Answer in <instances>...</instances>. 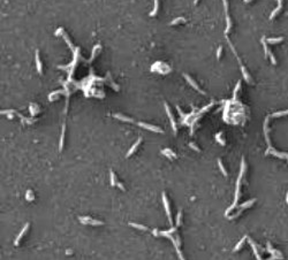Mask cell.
<instances>
[{"label": "cell", "mask_w": 288, "mask_h": 260, "mask_svg": "<svg viewBox=\"0 0 288 260\" xmlns=\"http://www.w3.org/2000/svg\"><path fill=\"white\" fill-rule=\"evenodd\" d=\"M244 170H246V162H244V159H242V162H241V170H240V174H239V177H237V181H236V190H235V198H234V203L232 206H230L226 212H225V215L228 216L230 213L232 212V209H234L236 207L237 204V200H239V195H240V186H241V180L243 177V174H244Z\"/></svg>", "instance_id": "1"}, {"label": "cell", "mask_w": 288, "mask_h": 260, "mask_svg": "<svg viewBox=\"0 0 288 260\" xmlns=\"http://www.w3.org/2000/svg\"><path fill=\"white\" fill-rule=\"evenodd\" d=\"M227 41H228V44H230V48H232V51L234 52V54H235V56H236V59H237V61H239V65H240V67H241V70H242V75H243V77H244V79L248 82V83H250L251 82V79H250V76H249V74H248V72H247V69H246V67L242 65V62H241V60H240V58L237 56V54H236V51L234 50V47H233V45H232V43H230V40L227 39Z\"/></svg>", "instance_id": "2"}, {"label": "cell", "mask_w": 288, "mask_h": 260, "mask_svg": "<svg viewBox=\"0 0 288 260\" xmlns=\"http://www.w3.org/2000/svg\"><path fill=\"white\" fill-rule=\"evenodd\" d=\"M265 154H266V155H268V154H272V155L278 157V158H280V159H287V161H288V153H286V152H278L275 149H273L272 146H270L269 149L266 150Z\"/></svg>", "instance_id": "3"}, {"label": "cell", "mask_w": 288, "mask_h": 260, "mask_svg": "<svg viewBox=\"0 0 288 260\" xmlns=\"http://www.w3.org/2000/svg\"><path fill=\"white\" fill-rule=\"evenodd\" d=\"M78 220L83 223V224H91V226H103V224H104L103 221L91 219V218H89V216H84V218L81 216V218H78Z\"/></svg>", "instance_id": "4"}, {"label": "cell", "mask_w": 288, "mask_h": 260, "mask_svg": "<svg viewBox=\"0 0 288 260\" xmlns=\"http://www.w3.org/2000/svg\"><path fill=\"white\" fill-rule=\"evenodd\" d=\"M138 126L141 128H144L146 130H150V131H154V132H158V134H163L164 131L163 129H160L159 127L157 126H152V124H149V123H144V122H138Z\"/></svg>", "instance_id": "5"}, {"label": "cell", "mask_w": 288, "mask_h": 260, "mask_svg": "<svg viewBox=\"0 0 288 260\" xmlns=\"http://www.w3.org/2000/svg\"><path fill=\"white\" fill-rule=\"evenodd\" d=\"M224 2V8H225V14H226V22H227V25H226V29H225V34H227L230 30V27H232V21L230 19V15H228V2L227 0H223Z\"/></svg>", "instance_id": "6"}, {"label": "cell", "mask_w": 288, "mask_h": 260, "mask_svg": "<svg viewBox=\"0 0 288 260\" xmlns=\"http://www.w3.org/2000/svg\"><path fill=\"white\" fill-rule=\"evenodd\" d=\"M164 107H165V111L167 113V116H168V119H170V121H171V124H172V128H173V131L176 134V131H177V128H176V123H175V120H174V117H173L172 113H171V110H170V107H168V105L165 103L164 104Z\"/></svg>", "instance_id": "7"}, {"label": "cell", "mask_w": 288, "mask_h": 260, "mask_svg": "<svg viewBox=\"0 0 288 260\" xmlns=\"http://www.w3.org/2000/svg\"><path fill=\"white\" fill-rule=\"evenodd\" d=\"M163 203L165 206V211H166V214L168 216V220L172 224V215H171V211H170V205H168V200H167V197H166V193H163Z\"/></svg>", "instance_id": "8"}, {"label": "cell", "mask_w": 288, "mask_h": 260, "mask_svg": "<svg viewBox=\"0 0 288 260\" xmlns=\"http://www.w3.org/2000/svg\"><path fill=\"white\" fill-rule=\"evenodd\" d=\"M183 77H184V78L187 79V82H188V83H189V84L192 85V88H194V89H195V90H197L198 92H201V93H202V94H204V93H205V92H204V91H202V90L199 89V86H198V85L196 84V82H195V81L192 79V77H190V76H188V75H187V74H183Z\"/></svg>", "instance_id": "9"}, {"label": "cell", "mask_w": 288, "mask_h": 260, "mask_svg": "<svg viewBox=\"0 0 288 260\" xmlns=\"http://www.w3.org/2000/svg\"><path fill=\"white\" fill-rule=\"evenodd\" d=\"M28 228H29V223H25V224H24V227L22 228V230L20 231L19 236L16 237V240H15V242H14V244H15V245H19V242L21 241V238H22V237L24 236V234L27 233V230H28Z\"/></svg>", "instance_id": "10"}, {"label": "cell", "mask_w": 288, "mask_h": 260, "mask_svg": "<svg viewBox=\"0 0 288 260\" xmlns=\"http://www.w3.org/2000/svg\"><path fill=\"white\" fill-rule=\"evenodd\" d=\"M141 141H142V139H141V138H138V139H137V141L135 142V144L133 145V146H132V148H130V149H129V151H128V152H127V154H126V157H127V158H129V157H130V155H132V154L134 153L135 151H136L137 146H138V145H139V143H141Z\"/></svg>", "instance_id": "11"}, {"label": "cell", "mask_w": 288, "mask_h": 260, "mask_svg": "<svg viewBox=\"0 0 288 260\" xmlns=\"http://www.w3.org/2000/svg\"><path fill=\"white\" fill-rule=\"evenodd\" d=\"M281 7H282V0H278V7L271 13V15H270V19L272 20L273 18H275V15L280 12V9H281Z\"/></svg>", "instance_id": "12"}, {"label": "cell", "mask_w": 288, "mask_h": 260, "mask_svg": "<svg viewBox=\"0 0 288 260\" xmlns=\"http://www.w3.org/2000/svg\"><path fill=\"white\" fill-rule=\"evenodd\" d=\"M113 116H114L115 119L120 120V121H125V122H134L133 119H130V117H128V116H125V115H122V114H114Z\"/></svg>", "instance_id": "13"}, {"label": "cell", "mask_w": 288, "mask_h": 260, "mask_svg": "<svg viewBox=\"0 0 288 260\" xmlns=\"http://www.w3.org/2000/svg\"><path fill=\"white\" fill-rule=\"evenodd\" d=\"M248 241H249V243H250V246H251V249L253 250V253H255V256H256L257 260H262V259H261V256H259V253H258V251H257V246H256V244L253 243V241H252V240H250L249 237H248Z\"/></svg>", "instance_id": "14"}, {"label": "cell", "mask_w": 288, "mask_h": 260, "mask_svg": "<svg viewBox=\"0 0 288 260\" xmlns=\"http://www.w3.org/2000/svg\"><path fill=\"white\" fill-rule=\"evenodd\" d=\"M161 153H163L164 155H166L168 159H171V158H176V154L173 152L172 150H170V149L163 150V151H161Z\"/></svg>", "instance_id": "15"}, {"label": "cell", "mask_w": 288, "mask_h": 260, "mask_svg": "<svg viewBox=\"0 0 288 260\" xmlns=\"http://www.w3.org/2000/svg\"><path fill=\"white\" fill-rule=\"evenodd\" d=\"M35 58H36V67H37V72H38V74H42V62H40V59H39L38 51H36Z\"/></svg>", "instance_id": "16"}, {"label": "cell", "mask_w": 288, "mask_h": 260, "mask_svg": "<svg viewBox=\"0 0 288 260\" xmlns=\"http://www.w3.org/2000/svg\"><path fill=\"white\" fill-rule=\"evenodd\" d=\"M261 41H262V44H263V47H264V52H265V58H268L270 56V51H269V47H268V41H266V38L263 37L261 39Z\"/></svg>", "instance_id": "17"}, {"label": "cell", "mask_w": 288, "mask_h": 260, "mask_svg": "<svg viewBox=\"0 0 288 260\" xmlns=\"http://www.w3.org/2000/svg\"><path fill=\"white\" fill-rule=\"evenodd\" d=\"M65 130H66V127L65 124H62V131H61V138H60V145H59V150L62 151L63 149V139H65Z\"/></svg>", "instance_id": "18"}, {"label": "cell", "mask_w": 288, "mask_h": 260, "mask_svg": "<svg viewBox=\"0 0 288 260\" xmlns=\"http://www.w3.org/2000/svg\"><path fill=\"white\" fill-rule=\"evenodd\" d=\"M246 240H248V237H246V236H244V237H242V238L240 240V242H239V243H237V244L235 245V247H234V251H239V250H240V249H241V247L243 246V244H244Z\"/></svg>", "instance_id": "19"}, {"label": "cell", "mask_w": 288, "mask_h": 260, "mask_svg": "<svg viewBox=\"0 0 288 260\" xmlns=\"http://www.w3.org/2000/svg\"><path fill=\"white\" fill-rule=\"evenodd\" d=\"M285 115H288V110L287 111H281V112H277V113H273L269 115L270 117H280V116H285Z\"/></svg>", "instance_id": "20"}, {"label": "cell", "mask_w": 288, "mask_h": 260, "mask_svg": "<svg viewBox=\"0 0 288 260\" xmlns=\"http://www.w3.org/2000/svg\"><path fill=\"white\" fill-rule=\"evenodd\" d=\"M282 40H284V37L268 38V39H266V41H268L269 44H278V43H280V41H282Z\"/></svg>", "instance_id": "21"}, {"label": "cell", "mask_w": 288, "mask_h": 260, "mask_svg": "<svg viewBox=\"0 0 288 260\" xmlns=\"http://www.w3.org/2000/svg\"><path fill=\"white\" fill-rule=\"evenodd\" d=\"M255 202H256V199H255V198H253V199H250V200H248V202H246V203H243V204L240 205V207H241V209H243V208H249L250 206L253 204Z\"/></svg>", "instance_id": "22"}, {"label": "cell", "mask_w": 288, "mask_h": 260, "mask_svg": "<svg viewBox=\"0 0 288 260\" xmlns=\"http://www.w3.org/2000/svg\"><path fill=\"white\" fill-rule=\"evenodd\" d=\"M38 112H39V108L36 104H31V105H30V113H31L32 116H35Z\"/></svg>", "instance_id": "23"}, {"label": "cell", "mask_w": 288, "mask_h": 260, "mask_svg": "<svg viewBox=\"0 0 288 260\" xmlns=\"http://www.w3.org/2000/svg\"><path fill=\"white\" fill-rule=\"evenodd\" d=\"M61 93H66V94H67V92H65V91H62V90H58V91H54V92L50 93L49 99H50V100H54V96H57V94H61ZM67 96H68V94H67Z\"/></svg>", "instance_id": "24"}, {"label": "cell", "mask_w": 288, "mask_h": 260, "mask_svg": "<svg viewBox=\"0 0 288 260\" xmlns=\"http://www.w3.org/2000/svg\"><path fill=\"white\" fill-rule=\"evenodd\" d=\"M218 166H219V168H220V170H221L223 175H224V176H227V171H226V169H225L224 165H223V162H221V159H218Z\"/></svg>", "instance_id": "25"}, {"label": "cell", "mask_w": 288, "mask_h": 260, "mask_svg": "<svg viewBox=\"0 0 288 260\" xmlns=\"http://www.w3.org/2000/svg\"><path fill=\"white\" fill-rule=\"evenodd\" d=\"M154 11L150 13V16H154V15L157 14V12H158V7H159V2H158V0H154Z\"/></svg>", "instance_id": "26"}, {"label": "cell", "mask_w": 288, "mask_h": 260, "mask_svg": "<svg viewBox=\"0 0 288 260\" xmlns=\"http://www.w3.org/2000/svg\"><path fill=\"white\" fill-rule=\"evenodd\" d=\"M110 176H111V186H116V183H118V181H116V177H115L114 173H113L112 170L110 171Z\"/></svg>", "instance_id": "27"}, {"label": "cell", "mask_w": 288, "mask_h": 260, "mask_svg": "<svg viewBox=\"0 0 288 260\" xmlns=\"http://www.w3.org/2000/svg\"><path fill=\"white\" fill-rule=\"evenodd\" d=\"M132 227L137 228V229H141V230H148V228L145 226H142V224H138V223H130Z\"/></svg>", "instance_id": "28"}, {"label": "cell", "mask_w": 288, "mask_h": 260, "mask_svg": "<svg viewBox=\"0 0 288 260\" xmlns=\"http://www.w3.org/2000/svg\"><path fill=\"white\" fill-rule=\"evenodd\" d=\"M180 22H186L184 18H177V19L173 20L172 22H171V25H175V24H177V23H180Z\"/></svg>", "instance_id": "29"}, {"label": "cell", "mask_w": 288, "mask_h": 260, "mask_svg": "<svg viewBox=\"0 0 288 260\" xmlns=\"http://www.w3.org/2000/svg\"><path fill=\"white\" fill-rule=\"evenodd\" d=\"M221 135H223V132H219V134H217V135H215V139H217V141H218V142H219V143H220L221 145H225V142H224V141L221 139Z\"/></svg>", "instance_id": "30"}, {"label": "cell", "mask_w": 288, "mask_h": 260, "mask_svg": "<svg viewBox=\"0 0 288 260\" xmlns=\"http://www.w3.org/2000/svg\"><path fill=\"white\" fill-rule=\"evenodd\" d=\"M27 200H34V193L31 190L27 191Z\"/></svg>", "instance_id": "31"}, {"label": "cell", "mask_w": 288, "mask_h": 260, "mask_svg": "<svg viewBox=\"0 0 288 260\" xmlns=\"http://www.w3.org/2000/svg\"><path fill=\"white\" fill-rule=\"evenodd\" d=\"M62 36H63V38H65V40H66V43L68 44V46H69V47H70L72 50H74V46H73V44H72V41H70V40L68 39V37H67L66 35H62Z\"/></svg>", "instance_id": "32"}, {"label": "cell", "mask_w": 288, "mask_h": 260, "mask_svg": "<svg viewBox=\"0 0 288 260\" xmlns=\"http://www.w3.org/2000/svg\"><path fill=\"white\" fill-rule=\"evenodd\" d=\"M240 88H241V82H237V84H236V88L234 89V99L236 98V93H237V91L240 90Z\"/></svg>", "instance_id": "33"}, {"label": "cell", "mask_w": 288, "mask_h": 260, "mask_svg": "<svg viewBox=\"0 0 288 260\" xmlns=\"http://www.w3.org/2000/svg\"><path fill=\"white\" fill-rule=\"evenodd\" d=\"M99 48V45H96L95 47H94V50H92V56H91V59H90V61H92L94 60V58H95V56H96V52H97V50Z\"/></svg>", "instance_id": "34"}, {"label": "cell", "mask_w": 288, "mask_h": 260, "mask_svg": "<svg viewBox=\"0 0 288 260\" xmlns=\"http://www.w3.org/2000/svg\"><path fill=\"white\" fill-rule=\"evenodd\" d=\"M270 60H271V62H272V65H277V60H275V58L274 56L272 54V52H270Z\"/></svg>", "instance_id": "35"}, {"label": "cell", "mask_w": 288, "mask_h": 260, "mask_svg": "<svg viewBox=\"0 0 288 260\" xmlns=\"http://www.w3.org/2000/svg\"><path fill=\"white\" fill-rule=\"evenodd\" d=\"M221 52H223V46H219V47H218V51H217V59H220Z\"/></svg>", "instance_id": "36"}, {"label": "cell", "mask_w": 288, "mask_h": 260, "mask_svg": "<svg viewBox=\"0 0 288 260\" xmlns=\"http://www.w3.org/2000/svg\"><path fill=\"white\" fill-rule=\"evenodd\" d=\"M181 218H182V213H181V211L177 213V222H176V226L179 227L180 226V223H181Z\"/></svg>", "instance_id": "37"}, {"label": "cell", "mask_w": 288, "mask_h": 260, "mask_svg": "<svg viewBox=\"0 0 288 260\" xmlns=\"http://www.w3.org/2000/svg\"><path fill=\"white\" fill-rule=\"evenodd\" d=\"M189 148H192V149H194L195 151H197V152L199 151V149H198V148H197V146H196V145H195L194 143H189Z\"/></svg>", "instance_id": "38"}, {"label": "cell", "mask_w": 288, "mask_h": 260, "mask_svg": "<svg viewBox=\"0 0 288 260\" xmlns=\"http://www.w3.org/2000/svg\"><path fill=\"white\" fill-rule=\"evenodd\" d=\"M154 236H158V235H159V234H158V230H157V229H154Z\"/></svg>", "instance_id": "39"}, {"label": "cell", "mask_w": 288, "mask_h": 260, "mask_svg": "<svg viewBox=\"0 0 288 260\" xmlns=\"http://www.w3.org/2000/svg\"><path fill=\"white\" fill-rule=\"evenodd\" d=\"M286 202H287V205H288V191H287V195H286Z\"/></svg>", "instance_id": "40"}, {"label": "cell", "mask_w": 288, "mask_h": 260, "mask_svg": "<svg viewBox=\"0 0 288 260\" xmlns=\"http://www.w3.org/2000/svg\"><path fill=\"white\" fill-rule=\"evenodd\" d=\"M251 0H244V2H250Z\"/></svg>", "instance_id": "41"}, {"label": "cell", "mask_w": 288, "mask_h": 260, "mask_svg": "<svg viewBox=\"0 0 288 260\" xmlns=\"http://www.w3.org/2000/svg\"><path fill=\"white\" fill-rule=\"evenodd\" d=\"M197 1H198V0H195V4H197Z\"/></svg>", "instance_id": "42"}]
</instances>
